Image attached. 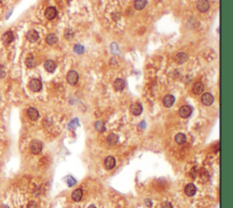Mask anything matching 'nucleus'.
Masks as SVG:
<instances>
[{"label": "nucleus", "mask_w": 233, "mask_h": 208, "mask_svg": "<svg viewBox=\"0 0 233 208\" xmlns=\"http://www.w3.org/2000/svg\"><path fill=\"white\" fill-rule=\"evenodd\" d=\"M201 102L204 106H211L214 102V97L209 93H204L201 96Z\"/></svg>", "instance_id": "nucleus-5"}, {"label": "nucleus", "mask_w": 233, "mask_h": 208, "mask_svg": "<svg viewBox=\"0 0 233 208\" xmlns=\"http://www.w3.org/2000/svg\"><path fill=\"white\" fill-rule=\"evenodd\" d=\"M64 36L67 39H72V37H74V32L71 30V29H66L65 30V33H64Z\"/></svg>", "instance_id": "nucleus-27"}, {"label": "nucleus", "mask_w": 233, "mask_h": 208, "mask_svg": "<svg viewBox=\"0 0 233 208\" xmlns=\"http://www.w3.org/2000/svg\"><path fill=\"white\" fill-rule=\"evenodd\" d=\"M143 111V107L139 103H134L130 106V112L134 115H139Z\"/></svg>", "instance_id": "nucleus-7"}, {"label": "nucleus", "mask_w": 233, "mask_h": 208, "mask_svg": "<svg viewBox=\"0 0 233 208\" xmlns=\"http://www.w3.org/2000/svg\"><path fill=\"white\" fill-rule=\"evenodd\" d=\"M39 37L38 33L36 30H30L27 34V39L30 42H36Z\"/></svg>", "instance_id": "nucleus-18"}, {"label": "nucleus", "mask_w": 233, "mask_h": 208, "mask_svg": "<svg viewBox=\"0 0 233 208\" xmlns=\"http://www.w3.org/2000/svg\"><path fill=\"white\" fill-rule=\"evenodd\" d=\"M95 128H96V131H98L100 133L106 131V126H105V124L102 121H96L95 123Z\"/></svg>", "instance_id": "nucleus-25"}, {"label": "nucleus", "mask_w": 233, "mask_h": 208, "mask_svg": "<svg viewBox=\"0 0 233 208\" xmlns=\"http://www.w3.org/2000/svg\"><path fill=\"white\" fill-rule=\"evenodd\" d=\"M147 4H148L147 0H135L134 6L137 10H141L147 6Z\"/></svg>", "instance_id": "nucleus-23"}, {"label": "nucleus", "mask_w": 233, "mask_h": 208, "mask_svg": "<svg viewBox=\"0 0 233 208\" xmlns=\"http://www.w3.org/2000/svg\"><path fill=\"white\" fill-rule=\"evenodd\" d=\"M0 208H9V207H8L7 206H0Z\"/></svg>", "instance_id": "nucleus-34"}, {"label": "nucleus", "mask_w": 233, "mask_h": 208, "mask_svg": "<svg viewBox=\"0 0 233 208\" xmlns=\"http://www.w3.org/2000/svg\"><path fill=\"white\" fill-rule=\"evenodd\" d=\"M87 208H96V207L94 206V205H91V206H89Z\"/></svg>", "instance_id": "nucleus-33"}, {"label": "nucleus", "mask_w": 233, "mask_h": 208, "mask_svg": "<svg viewBox=\"0 0 233 208\" xmlns=\"http://www.w3.org/2000/svg\"><path fill=\"white\" fill-rule=\"evenodd\" d=\"M44 67H45V69L47 70V72L53 73L55 71L56 67V63L53 60H47L45 62V64H44Z\"/></svg>", "instance_id": "nucleus-13"}, {"label": "nucleus", "mask_w": 233, "mask_h": 208, "mask_svg": "<svg viewBox=\"0 0 233 208\" xmlns=\"http://www.w3.org/2000/svg\"><path fill=\"white\" fill-rule=\"evenodd\" d=\"M113 86H114V89L116 91H122L125 88V82H124L123 79L121 78H118L114 81V84H113Z\"/></svg>", "instance_id": "nucleus-15"}, {"label": "nucleus", "mask_w": 233, "mask_h": 208, "mask_svg": "<svg viewBox=\"0 0 233 208\" xmlns=\"http://www.w3.org/2000/svg\"><path fill=\"white\" fill-rule=\"evenodd\" d=\"M43 144L39 140H33L30 143V151L34 154H38L42 151Z\"/></svg>", "instance_id": "nucleus-1"}, {"label": "nucleus", "mask_w": 233, "mask_h": 208, "mask_svg": "<svg viewBox=\"0 0 233 208\" xmlns=\"http://www.w3.org/2000/svg\"><path fill=\"white\" fill-rule=\"evenodd\" d=\"M66 183L68 184V185H69V186H73L74 184H76L77 181H76L75 178H73V176H68L66 177Z\"/></svg>", "instance_id": "nucleus-26"}, {"label": "nucleus", "mask_w": 233, "mask_h": 208, "mask_svg": "<svg viewBox=\"0 0 233 208\" xmlns=\"http://www.w3.org/2000/svg\"><path fill=\"white\" fill-rule=\"evenodd\" d=\"M6 76V73H5V70L3 68V67L0 66V77H4Z\"/></svg>", "instance_id": "nucleus-31"}, {"label": "nucleus", "mask_w": 233, "mask_h": 208, "mask_svg": "<svg viewBox=\"0 0 233 208\" xmlns=\"http://www.w3.org/2000/svg\"><path fill=\"white\" fill-rule=\"evenodd\" d=\"M119 142V136L116 134H110L107 138V143L109 145H115Z\"/></svg>", "instance_id": "nucleus-20"}, {"label": "nucleus", "mask_w": 233, "mask_h": 208, "mask_svg": "<svg viewBox=\"0 0 233 208\" xmlns=\"http://www.w3.org/2000/svg\"><path fill=\"white\" fill-rule=\"evenodd\" d=\"M174 102H175V97L172 95H167L163 98V105L166 107H171L173 106Z\"/></svg>", "instance_id": "nucleus-14"}, {"label": "nucleus", "mask_w": 233, "mask_h": 208, "mask_svg": "<svg viewBox=\"0 0 233 208\" xmlns=\"http://www.w3.org/2000/svg\"><path fill=\"white\" fill-rule=\"evenodd\" d=\"M197 7L199 12L205 13L209 8V3L208 0H199L197 3Z\"/></svg>", "instance_id": "nucleus-6"}, {"label": "nucleus", "mask_w": 233, "mask_h": 208, "mask_svg": "<svg viewBox=\"0 0 233 208\" xmlns=\"http://www.w3.org/2000/svg\"><path fill=\"white\" fill-rule=\"evenodd\" d=\"M78 126V120L77 118H75L74 120H72L70 122V124L69 125V129H75Z\"/></svg>", "instance_id": "nucleus-28"}, {"label": "nucleus", "mask_w": 233, "mask_h": 208, "mask_svg": "<svg viewBox=\"0 0 233 208\" xmlns=\"http://www.w3.org/2000/svg\"><path fill=\"white\" fill-rule=\"evenodd\" d=\"M174 59H175L176 63H178V64H184V63L188 60V56H187L186 53L179 52V53H178V54L175 56Z\"/></svg>", "instance_id": "nucleus-16"}, {"label": "nucleus", "mask_w": 233, "mask_h": 208, "mask_svg": "<svg viewBox=\"0 0 233 208\" xmlns=\"http://www.w3.org/2000/svg\"><path fill=\"white\" fill-rule=\"evenodd\" d=\"M28 86H29V88H30L31 91H33V92H39L42 89V83L40 80L34 78V79H32L29 82Z\"/></svg>", "instance_id": "nucleus-2"}, {"label": "nucleus", "mask_w": 233, "mask_h": 208, "mask_svg": "<svg viewBox=\"0 0 233 208\" xmlns=\"http://www.w3.org/2000/svg\"><path fill=\"white\" fill-rule=\"evenodd\" d=\"M67 1H70V0H67Z\"/></svg>", "instance_id": "nucleus-35"}, {"label": "nucleus", "mask_w": 233, "mask_h": 208, "mask_svg": "<svg viewBox=\"0 0 233 208\" xmlns=\"http://www.w3.org/2000/svg\"><path fill=\"white\" fill-rule=\"evenodd\" d=\"M104 166H105V168L107 170H111L113 169L115 166H116V159L113 157V156H108L106 159H105V162H104Z\"/></svg>", "instance_id": "nucleus-8"}, {"label": "nucleus", "mask_w": 233, "mask_h": 208, "mask_svg": "<svg viewBox=\"0 0 233 208\" xmlns=\"http://www.w3.org/2000/svg\"><path fill=\"white\" fill-rule=\"evenodd\" d=\"M13 40H14V35L11 31L5 33L2 37V41L4 44H10Z\"/></svg>", "instance_id": "nucleus-19"}, {"label": "nucleus", "mask_w": 233, "mask_h": 208, "mask_svg": "<svg viewBox=\"0 0 233 208\" xmlns=\"http://www.w3.org/2000/svg\"><path fill=\"white\" fill-rule=\"evenodd\" d=\"M28 115L33 121H37L39 117V113L35 107H29L28 109Z\"/></svg>", "instance_id": "nucleus-11"}, {"label": "nucleus", "mask_w": 233, "mask_h": 208, "mask_svg": "<svg viewBox=\"0 0 233 208\" xmlns=\"http://www.w3.org/2000/svg\"><path fill=\"white\" fill-rule=\"evenodd\" d=\"M56 9L53 6H50V7H47L46 12H45V16L48 19V20H52L54 19L56 16Z\"/></svg>", "instance_id": "nucleus-10"}, {"label": "nucleus", "mask_w": 233, "mask_h": 208, "mask_svg": "<svg viewBox=\"0 0 233 208\" xmlns=\"http://www.w3.org/2000/svg\"><path fill=\"white\" fill-rule=\"evenodd\" d=\"M178 114L182 118H188L192 114V108L190 106H183L179 108Z\"/></svg>", "instance_id": "nucleus-3"}, {"label": "nucleus", "mask_w": 233, "mask_h": 208, "mask_svg": "<svg viewBox=\"0 0 233 208\" xmlns=\"http://www.w3.org/2000/svg\"><path fill=\"white\" fill-rule=\"evenodd\" d=\"M197 192V188L193 184H188L185 187V194L188 196H193Z\"/></svg>", "instance_id": "nucleus-17"}, {"label": "nucleus", "mask_w": 233, "mask_h": 208, "mask_svg": "<svg viewBox=\"0 0 233 208\" xmlns=\"http://www.w3.org/2000/svg\"><path fill=\"white\" fill-rule=\"evenodd\" d=\"M204 89H205L204 84L202 83H200V82L195 83L193 84V87H192V91H193V93L195 95H201V94H203Z\"/></svg>", "instance_id": "nucleus-9"}, {"label": "nucleus", "mask_w": 233, "mask_h": 208, "mask_svg": "<svg viewBox=\"0 0 233 208\" xmlns=\"http://www.w3.org/2000/svg\"><path fill=\"white\" fill-rule=\"evenodd\" d=\"M36 65H37V61H36L35 57L32 55L28 56L27 57V59H26V66L28 67V68H33V67H36Z\"/></svg>", "instance_id": "nucleus-21"}, {"label": "nucleus", "mask_w": 233, "mask_h": 208, "mask_svg": "<svg viewBox=\"0 0 233 208\" xmlns=\"http://www.w3.org/2000/svg\"><path fill=\"white\" fill-rule=\"evenodd\" d=\"M186 141H187V137H186V136H185L184 134L178 133V134L176 135V136H175V142H176L178 145H182V144H184Z\"/></svg>", "instance_id": "nucleus-24"}, {"label": "nucleus", "mask_w": 233, "mask_h": 208, "mask_svg": "<svg viewBox=\"0 0 233 208\" xmlns=\"http://www.w3.org/2000/svg\"><path fill=\"white\" fill-rule=\"evenodd\" d=\"M67 80H68L69 84H71V85L76 84L78 83V73L76 71H73V70L69 72V74L67 76Z\"/></svg>", "instance_id": "nucleus-4"}, {"label": "nucleus", "mask_w": 233, "mask_h": 208, "mask_svg": "<svg viewBox=\"0 0 233 208\" xmlns=\"http://www.w3.org/2000/svg\"><path fill=\"white\" fill-rule=\"evenodd\" d=\"M161 208H172V206H171L170 203L165 202V203H163V204L161 205Z\"/></svg>", "instance_id": "nucleus-30"}, {"label": "nucleus", "mask_w": 233, "mask_h": 208, "mask_svg": "<svg viewBox=\"0 0 233 208\" xmlns=\"http://www.w3.org/2000/svg\"><path fill=\"white\" fill-rule=\"evenodd\" d=\"M145 203H149V204H146L149 207H150L151 206V201L150 200H149V199H147V200H145Z\"/></svg>", "instance_id": "nucleus-32"}, {"label": "nucleus", "mask_w": 233, "mask_h": 208, "mask_svg": "<svg viewBox=\"0 0 233 208\" xmlns=\"http://www.w3.org/2000/svg\"><path fill=\"white\" fill-rule=\"evenodd\" d=\"M47 43L49 45V46H54L56 45L57 41H58V38L56 36L55 34H49L47 37V39H46Z\"/></svg>", "instance_id": "nucleus-22"}, {"label": "nucleus", "mask_w": 233, "mask_h": 208, "mask_svg": "<svg viewBox=\"0 0 233 208\" xmlns=\"http://www.w3.org/2000/svg\"><path fill=\"white\" fill-rule=\"evenodd\" d=\"M74 50L78 54H83L84 53V47H83L82 46H80V45H76L74 46Z\"/></svg>", "instance_id": "nucleus-29"}, {"label": "nucleus", "mask_w": 233, "mask_h": 208, "mask_svg": "<svg viewBox=\"0 0 233 208\" xmlns=\"http://www.w3.org/2000/svg\"><path fill=\"white\" fill-rule=\"evenodd\" d=\"M82 196L83 191L82 189H80V188H78V189L74 190V191L72 192V194H71V197H72V199H73L75 202H79V201L82 199Z\"/></svg>", "instance_id": "nucleus-12"}]
</instances>
